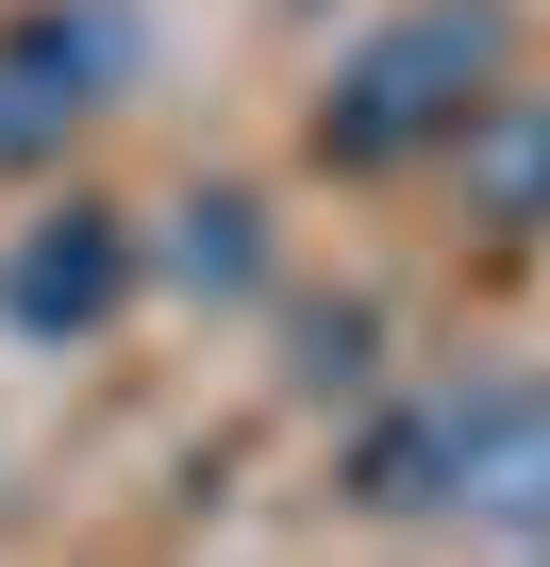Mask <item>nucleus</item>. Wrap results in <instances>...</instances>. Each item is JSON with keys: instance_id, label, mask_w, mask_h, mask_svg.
I'll list each match as a JSON object with an SVG mask.
<instances>
[{"instance_id": "nucleus-1", "label": "nucleus", "mask_w": 550, "mask_h": 567, "mask_svg": "<svg viewBox=\"0 0 550 567\" xmlns=\"http://www.w3.org/2000/svg\"><path fill=\"white\" fill-rule=\"evenodd\" d=\"M351 501H367V517H417V534L550 550V368H467V384L367 401Z\"/></svg>"}, {"instance_id": "nucleus-2", "label": "nucleus", "mask_w": 550, "mask_h": 567, "mask_svg": "<svg viewBox=\"0 0 550 567\" xmlns=\"http://www.w3.org/2000/svg\"><path fill=\"white\" fill-rule=\"evenodd\" d=\"M500 68H517V18H500V0H384V18L334 51V84L301 101V151L334 184H401V167H434L467 134V101Z\"/></svg>"}, {"instance_id": "nucleus-3", "label": "nucleus", "mask_w": 550, "mask_h": 567, "mask_svg": "<svg viewBox=\"0 0 550 567\" xmlns=\"http://www.w3.org/2000/svg\"><path fill=\"white\" fill-rule=\"evenodd\" d=\"M134 101V18L117 0H18L0 18V167H68Z\"/></svg>"}, {"instance_id": "nucleus-4", "label": "nucleus", "mask_w": 550, "mask_h": 567, "mask_svg": "<svg viewBox=\"0 0 550 567\" xmlns=\"http://www.w3.org/2000/svg\"><path fill=\"white\" fill-rule=\"evenodd\" d=\"M134 284H151V234L68 184L51 217L0 234V334H18V351H101V334L134 318Z\"/></svg>"}, {"instance_id": "nucleus-5", "label": "nucleus", "mask_w": 550, "mask_h": 567, "mask_svg": "<svg viewBox=\"0 0 550 567\" xmlns=\"http://www.w3.org/2000/svg\"><path fill=\"white\" fill-rule=\"evenodd\" d=\"M434 167H450V200H467V234H500V250H533V234H550V84H517V68H500V84L467 101V134H450Z\"/></svg>"}, {"instance_id": "nucleus-6", "label": "nucleus", "mask_w": 550, "mask_h": 567, "mask_svg": "<svg viewBox=\"0 0 550 567\" xmlns=\"http://www.w3.org/2000/svg\"><path fill=\"white\" fill-rule=\"evenodd\" d=\"M167 267H184V284H217V301H250V284H267V200H250V184H200V200H184V234H167Z\"/></svg>"}, {"instance_id": "nucleus-7", "label": "nucleus", "mask_w": 550, "mask_h": 567, "mask_svg": "<svg viewBox=\"0 0 550 567\" xmlns=\"http://www.w3.org/2000/svg\"><path fill=\"white\" fill-rule=\"evenodd\" d=\"M301 384H367V301H318L301 318Z\"/></svg>"}]
</instances>
